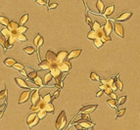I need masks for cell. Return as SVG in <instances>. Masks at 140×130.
<instances>
[{
	"mask_svg": "<svg viewBox=\"0 0 140 130\" xmlns=\"http://www.w3.org/2000/svg\"><path fill=\"white\" fill-rule=\"evenodd\" d=\"M67 125V115L65 114V111H62L58 115V117L56 119L55 126L57 130H63Z\"/></svg>",
	"mask_w": 140,
	"mask_h": 130,
	"instance_id": "6da1fadb",
	"label": "cell"
},
{
	"mask_svg": "<svg viewBox=\"0 0 140 130\" xmlns=\"http://www.w3.org/2000/svg\"><path fill=\"white\" fill-rule=\"evenodd\" d=\"M45 60H47L49 64L51 65V67H56V66H59V62H58V58H57V54L51 51V50H48L45 55Z\"/></svg>",
	"mask_w": 140,
	"mask_h": 130,
	"instance_id": "7a4b0ae2",
	"label": "cell"
},
{
	"mask_svg": "<svg viewBox=\"0 0 140 130\" xmlns=\"http://www.w3.org/2000/svg\"><path fill=\"white\" fill-rule=\"evenodd\" d=\"M97 107H98L97 105H85L79 110V114H88V115H90L97 109Z\"/></svg>",
	"mask_w": 140,
	"mask_h": 130,
	"instance_id": "3957f363",
	"label": "cell"
},
{
	"mask_svg": "<svg viewBox=\"0 0 140 130\" xmlns=\"http://www.w3.org/2000/svg\"><path fill=\"white\" fill-rule=\"evenodd\" d=\"M45 105H46V103H45L44 100L41 98L40 100L38 101L35 105H31V107H30V111H34V112H37V111H39L40 110H42V109L44 108Z\"/></svg>",
	"mask_w": 140,
	"mask_h": 130,
	"instance_id": "277c9868",
	"label": "cell"
},
{
	"mask_svg": "<svg viewBox=\"0 0 140 130\" xmlns=\"http://www.w3.org/2000/svg\"><path fill=\"white\" fill-rule=\"evenodd\" d=\"M59 67L62 72H68L72 69V64L69 60H67V61H64L59 64Z\"/></svg>",
	"mask_w": 140,
	"mask_h": 130,
	"instance_id": "5b68a950",
	"label": "cell"
},
{
	"mask_svg": "<svg viewBox=\"0 0 140 130\" xmlns=\"http://www.w3.org/2000/svg\"><path fill=\"white\" fill-rule=\"evenodd\" d=\"M114 27H115V32L118 34L120 37L123 38L125 37V30H123V26L119 24V22H116L114 24Z\"/></svg>",
	"mask_w": 140,
	"mask_h": 130,
	"instance_id": "8992f818",
	"label": "cell"
},
{
	"mask_svg": "<svg viewBox=\"0 0 140 130\" xmlns=\"http://www.w3.org/2000/svg\"><path fill=\"white\" fill-rule=\"evenodd\" d=\"M132 16V13L131 12H123L122 14L117 17L115 21H117V22H125V21H127L130 17Z\"/></svg>",
	"mask_w": 140,
	"mask_h": 130,
	"instance_id": "52a82bcc",
	"label": "cell"
},
{
	"mask_svg": "<svg viewBox=\"0 0 140 130\" xmlns=\"http://www.w3.org/2000/svg\"><path fill=\"white\" fill-rule=\"evenodd\" d=\"M68 56H69V54H68V52H67L66 50H64V49L60 50L59 52L57 53V58H58L59 64L64 62V61H66V60H68Z\"/></svg>",
	"mask_w": 140,
	"mask_h": 130,
	"instance_id": "ba28073f",
	"label": "cell"
},
{
	"mask_svg": "<svg viewBox=\"0 0 140 130\" xmlns=\"http://www.w3.org/2000/svg\"><path fill=\"white\" fill-rule=\"evenodd\" d=\"M15 82L16 84L19 86V87H21V88H24V89H30V86L28 84V82L26 80H24L23 78H20V77H15Z\"/></svg>",
	"mask_w": 140,
	"mask_h": 130,
	"instance_id": "9c48e42d",
	"label": "cell"
},
{
	"mask_svg": "<svg viewBox=\"0 0 140 130\" xmlns=\"http://www.w3.org/2000/svg\"><path fill=\"white\" fill-rule=\"evenodd\" d=\"M76 123L80 124L81 126H82V128H84V129H88V128L94 127V123H93L92 121H88V120H84V119L78 120V121H76Z\"/></svg>",
	"mask_w": 140,
	"mask_h": 130,
	"instance_id": "30bf717a",
	"label": "cell"
},
{
	"mask_svg": "<svg viewBox=\"0 0 140 130\" xmlns=\"http://www.w3.org/2000/svg\"><path fill=\"white\" fill-rule=\"evenodd\" d=\"M30 91H24V92L21 94V96H20V99H19V104H24V103H26V101L29 100V98H30Z\"/></svg>",
	"mask_w": 140,
	"mask_h": 130,
	"instance_id": "8fae6325",
	"label": "cell"
},
{
	"mask_svg": "<svg viewBox=\"0 0 140 130\" xmlns=\"http://www.w3.org/2000/svg\"><path fill=\"white\" fill-rule=\"evenodd\" d=\"M81 52H82V50H81V49H74V50H72V51L69 53V56H68V60L70 61V60H73V59H76V58H78V56L80 55Z\"/></svg>",
	"mask_w": 140,
	"mask_h": 130,
	"instance_id": "7c38bea8",
	"label": "cell"
},
{
	"mask_svg": "<svg viewBox=\"0 0 140 130\" xmlns=\"http://www.w3.org/2000/svg\"><path fill=\"white\" fill-rule=\"evenodd\" d=\"M103 29L105 30V33L107 34V35H110L112 30H113V25H112L111 20H107L106 21V24L103 26Z\"/></svg>",
	"mask_w": 140,
	"mask_h": 130,
	"instance_id": "4fadbf2b",
	"label": "cell"
},
{
	"mask_svg": "<svg viewBox=\"0 0 140 130\" xmlns=\"http://www.w3.org/2000/svg\"><path fill=\"white\" fill-rule=\"evenodd\" d=\"M40 99L41 98H40V96H39V90L33 91V93L31 94V97H30V100H31L33 105H35L38 101L40 100Z\"/></svg>",
	"mask_w": 140,
	"mask_h": 130,
	"instance_id": "5bb4252c",
	"label": "cell"
},
{
	"mask_svg": "<svg viewBox=\"0 0 140 130\" xmlns=\"http://www.w3.org/2000/svg\"><path fill=\"white\" fill-rule=\"evenodd\" d=\"M50 72L52 74L53 77L56 78L61 75V72H62V71H61V70H60L59 66H56V67H52L51 69H50Z\"/></svg>",
	"mask_w": 140,
	"mask_h": 130,
	"instance_id": "9a60e30c",
	"label": "cell"
},
{
	"mask_svg": "<svg viewBox=\"0 0 140 130\" xmlns=\"http://www.w3.org/2000/svg\"><path fill=\"white\" fill-rule=\"evenodd\" d=\"M115 11V5H110V6H108V7L105 8V11H104L103 15L105 17H109L111 16Z\"/></svg>",
	"mask_w": 140,
	"mask_h": 130,
	"instance_id": "2e32d148",
	"label": "cell"
},
{
	"mask_svg": "<svg viewBox=\"0 0 140 130\" xmlns=\"http://www.w3.org/2000/svg\"><path fill=\"white\" fill-rule=\"evenodd\" d=\"M38 67H40V70H49V69H51V65L49 64V62H48L47 60H43L42 62H40L39 63V65H38Z\"/></svg>",
	"mask_w": 140,
	"mask_h": 130,
	"instance_id": "e0dca14e",
	"label": "cell"
},
{
	"mask_svg": "<svg viewBox=\"0 0 140 130\" xmlns=\"http://www.w3.org/2000/svg\"><path fill=\"white\" fill-rule=\"evenodd\" d=\"M96 8H97V10H98V12H99L100 14L104 13V11H105V5H104L102 0H97V2H96Z\"/></svg>",
	"mask_w": 140,
	"mask_h": 130,
	"instance_id": "ac0fdd59",
	"label": "cell"
},
{
	"mask_svg": "<svg viewBox=\"0 0 140 130\" xmlns=\"http://www.w3.org/2000/svg\"><path fill=\"white\" fill-rule=\"evenodd\" d=\"M19 26H20V25H19L18 22L11 21V22H10V24L8 25L7 27H8V29H9L10 30H11L12 32H13V31H17V30H18Z\"/></svg>",
	"mask_w": 140,
	"mask_h": 130,
	"instance_id": "d6986e66",
	"label": "cell"
},
{
	"mask_svg": "<svg viewBox=\"0 0 140 130\" xmlns=\"http://www.w3.org/2000/svg\"><path fill=\"white\" fill-rule=\"evenodd\" d=\"M3 63L5 66H7V67H14V65H15L17 62H16V60H14L13 58H6V59L3 61Z\"/></svg>",
	"mask_w": 140,
	"mask_h": 130,
	"instance_id": "ffe728a7",
	"label": "cell"
},
{
	"mask_svg": "<svg viewBox=\"0 0 140 130\" xmlns=\"http://www.w3.org/2000/svg\"><path fill=\"white\" fill-rule=\"evenodd\" d=\"M12 33H14L16 35V37H17V41H22V42H24V41H26V36L25 35L24 33H20V32H18V31H13Z\"/></svg>",
	"mask_w": 140,
	"mask_h": 130,
	"instance_id": "44dd1931",
	"label": "cell"
},
{
	"mask_svg": "<svg viewBox=\"0 0 140 130\" xmlns=\"http://www.w3.org/2000/svg\"><path fill=\"white\" fill-rule=\"evenodd\" d=\"M87 38L88 39H92V40H94L96 38H99L98 33H97V30H90L88 32V34H87Z\"/></svg>",
	"mask_w": 140,
	"mask_h": 130,
	"instance_id": "7402d4cb",
	"label": "cell"
},
{
	"mask_svg": "<svg viewBox=\"0 0 140 130\" xmlns=\"http://www.w3.org/2000/svg\"><path fill=\"white\" fill-rule=\"evenodd\" d=\"M37 117V114L36 112H31L30 115H29V116H28V118H26V123H28V125L29 124H30V123L33 122V121H34V119Z\"/></svg>",
	"mask_w": 140,
	"mask_h": 130,
	"instance_id": "603a6c76",
	"label": "cell"
},
{
	"mask_svg": "<svg viewBox=\"0 0 140 130\" xmlns=\"http://www.w3.org/2000/svg\"><path fill=\"white\" fill-rule=\"evenodd\" d=\"M43 109H44L47 112H50V114H53L54 111H55V108H54V106H53L52 103H47V104L45 105V107Z\"/></svg>",
	"mask_w": 140,
	"mask_h": 130,
	"instance_id": "cb8c5ba5",
	"label": "cell"
},
{
	"mask_svg": "<svg viewBox=\"0 0 140 130\" xmlns=\"http://www.w3.org/2000/svg\"><path fill=\"white\" fill-rule=\"evenodd\" d=\"M93 44H94V46H95L96 48L100 49L104 45V42L101 38H96V39L93 40Z\"/></svg>",
	"mask_w": 140,
	"mask_h": 130,
	"instance_id": "d4e9b609",
	"label": "cell"
},
{
	"mask_svg": "<svg viewBox=\"0 0 140 130\" xmlns=\"http://www.w3.org/2000/svg\"><path fill=\"white\" fill-rule=\"evenodd\" d=\"M11 21H9V19L6 18V17H4V16H0V22H1V25L4 26H8V25L10 24Z\"/></svg>",
	"mask_w": 140,
	"mask_h": 130,
	"instance_id": "484cf974",
	"label": "cell"
},
{
	"mask_svg": "<svg viewBox=\"0 0 140 130\" xmlns=\"http://www.w3.org/2000/svg\"><path fill=\"white\" fill-rule=\"evenodd\" d=\"M23 50H24V52L26 53V54H28V55H33V54H34V52H35L34 48H33V47H31V46L25 47V48L23 49Z\"/></svg>",
	"mask_w": 140,
	"mask_h": 130,
	"instance_id": "4316f807",
	"label": "cell"
},
{
	"mask_svg": "<svg viewBox=\"0 0 140 130\" xmlns=\"http://www.w3.org/2000/svg\"><path fill=\"white\" fill-rule=\"evenodd\" d=\"M29 21V15L28 14H25V15H23L20 19V22H19V25L20 26H24L26 22Z\"/></svg>",
	"mask_w": 140,
	"mask_h": 130,
	"instance_id": "83f0119b",
	"label": "cell"
},
{
	"mask_svg": "<svg viewBox=\"0 0 140 130\" xmlns=\"http://www.w3.org/2000/svg\"><path fill=\"white\" fill-rule=\"evenodd\" d=\"M119 75L120 74H117L116 75V77H115V79H116V84H117V87H118V90H120V91H122V88H123V85H122V81L119 79Z\"/></svg>",
	"mask_w": 140,
	"mask_h": 130,
	"instance_id": "f1b7e54d",
	"label": "cell"
},
{
	"mask_svg": "<svg viewBox=\"0 0 140 130\" xmlns=\"http://www.w3.org/2000/svg\"><path fill=\"white\" fill-rule=\"evenodd\" d=\"M33 82L37 86H40V87L43 86V81H42V78H41L40 76H36L34 79H33Z\"/></svg>",
	"mask_w": 140,
	"mask_h": 130,
	"instance_id": "f546056e",
	"label": "cell"
},
{
	"mask_svg": "<svg viewBox=\"0 0 140 130\" xmlns=\"http://www.w3.org/2000/svg\"><path fill=\"white\" fill-rule=\"evenodd\" d=\"M107 104L110 106L112 109H117V100H114V99H108L107 100Z\"/></svg>",
	"mask_w": 140,
	"mask_h": 130,
	"instance_id": "4dcf8cb0",
	"label": "cell"
},
{
	"mask_svg": "<svg viewBox=\"0 0 140 130\" xmlns=\"http://www.w3.org/2000/svg\"><path fill=\"white\" fill-rule=\"evenodd\" d=\"M36 114H37V116H38L39 118H40V119H43V118L45 117V116L47 115L48 112H47L46 111H45L44 109H42V110H40L39 111H37Z\"/></svg>",
	"mask_w": 140,
	"mask_h": 130,
	"instance_id": "1f68e13d",
	"label": "cell"
},
{
	"mask_svg": "<svg viewBox=\"0 0 140 130\" xmlns=\"http://www.w3.org/2000/svg\"><path fill=\"white\" fill-rule=\"evenodd\" d=\"M1 34H3L6 38H8V37L12 34V31L9 30L8 27H5V29H3V30H1Z\"/></svg>",
	"mask_w": 140,
	"mask_h": 130,
	"instance_id": "d6a6232c",
	"label": "cell"
},
{
	"mask_svg": "<svg viewBox=\"0 0 140 130\" xmlns=\"http://www.w3.org/2000/svg\"><path fill=\"white\" fill-rule=\"evenodd\" d=\"M52 78H53V75H52V74L50 72V71L45 74V75H44V83H45V84H48L49 82L51 81Z\"/></svg>",
	"mask_w": 140,
	"mask_h": 130,
	"instance_id": "836d02e7",
	"label": "cell"
},
{
	"mask_svg": "<svg viewBox=\"0 0 140 130\" xmlns=\"http://www.w3.org/2000/svg\"><path fill=\"white\" fill-rule=\"evenodd\" d=\"M42 99L44 100V102L46 103V104H47V103H52V101H53V99H52V96H51V94H50V93L45 94Z\"/></svg>",
	"mask_w": 140,
	"mask_h": 130,
	"instance_id": "e575fe53",
	"label": "cell"
},
{
	"mask_svg": "<svg viewBox=\"0 0 140 130\" xmlns=\"http://www.w3.org/2000/svg\"><path fill=\"white\" fill-rule=\"evenodd\" d=\"M90 79L93 80V81H100V80H101L99 77V75H98L97 74H95L94 71L90 72Z\"/></svg>",
	"mask_w": 140,
	"mask_h": 130,
	"instance_id": "d590c367",
	"label": "cell"
},
{
	"mask_svg": "<svg viewBox=\"0 0 140 130\" xmlns=\"http://www.w3.org/2000/svg\"><path fill=\"white\" fill-rule=\"evenodd\" d=\"M13 69H15V70H17V71H23V70L25 69V66H24L23 64L16 63L15 65H14V67H13Z\"/></svg>",
	"mask_w": 140,
	"mask_h": 130,
	"instance_id": "8d00e7d4",
	"label": "cell"
},
{
	"mask_svg": "<svg viewBox=\"0 0 140 130\" xmlns=\"http://www.w3.org/2000/svg\"><path fill=\"white\" fill-rule=\"evenodd\" d=\"M0 43H1V45L3 46L4 48L6 47V44H7V38L4 36L3 34L0 35Z\"/></svg>",
	"mask_w": 140,
	"mask_h": 130,
	"instance_id": "74e56055",
	"label": "cell"
},
{
	"mask_svg": "<svg viewBox=\"0 0 140 130\" xmlns=\"http://www.w3.org/2000/svg\"><path fill=\"white\" fill-rule=\"evenodd\" d=\"M37 76V71H31L30 74H28V77L30 78V79H34V78Z\"/></svg>",
	"mask_w": 140,
	"mask_h": 130,
	"instance_id": "f35d334b",
	"label": "cell"
},
{
	"mask_svg": "<svg viewBox=\"0 0 140 130\" xmlns=\"http://www.w3.org/2000/svg\"><path fill=\"white\" fill-rule=\"evenodd\" d=\"M92 30H100L102 26H101V25H100L99 22H97V21H95V22H93V24H92Z\"/></svg>",
	"mask_w": 140,
	"mask_h": 130,
	"instance_id": "ab89813d",
	"label": "cell"
},
{
	"mask_svg": "<svg viewBox=\"0 0 140 130\" xmlns=\"http://www.w3.org/2000/svg\"><path fill=\"white\" fill-rule=\"evenodd\" d=\"M39 120H40V118H39V117H38V116H37L36 118L34 119V121H33V122L30 123V124H29V127H30V129H31V128H33V127L36 126L37 124H38V122H39Z\"/></svg>",
	"mask_w": 140,
	"mask_h": 130,
	"instance_id": "60d3db41",
	"label": "cell"
},
{
	"mask_svg": "<svg viewBox=\"0 0 140 130\" xmlns=\"http://www.w3.org/2000/svg\"><path fill=\"white\" fill-rule=\"evenodd\" d=\"M6 98H7V90L4 89L0 93V99H1V101H3V100H5Z\"/></svg>",
	"mask_w": 140,
	"mask_h": 130,
	"instance_id": "b9f144b4",
	"label": "cell"
},
{
	"mask_svg": "<svg viewBox=\"0 0 140 130\" xmlns=\"http://www.w3.org/2000/svg\"><path fill=\"white\" fill-rule=\"evenodd\" d=\"M104 91H105V93H106L107 95H110L111 93L113 92L114 90H113V88H112V87H111L109 84H107V85H106V87H105V89H104Z\"/></svg>",
	"mask_w": 140,
	"mask_h": 130,
	"instance_id": "7bdbcfd3",
	"label": "cell"
},
{
	"mask_svg": "<svg viewBox=\"0 0 140 130\" xmlns=\"http://www.w3.org/2000/svg\"><path fill=\"white\" fill-rule=\"evenodd\" d=\"M26 30H28V27L25 26H19V29H18V32H20V33H25Z\"/></svg>",
	"mask_w": 140,
	"mask_h": 130,
	"instance_id": "ee69618b",
	"label": "cell"
},
{
	"mask_svg": "<svg viewBox=\"0 0 140 130\" xmlns=\"http://www.w3.org/2000/svg\"><path fill=\"white\" fill-rule=\"evenodd\" d=\"M125 101H126V96H122L118 100V105L119 106H122V105H123L125 103Z\"/></svg>",
	"mask_w": 140,
	"mask_h": 130,
	"instance_id": "f6af8a7d",
	"label": "cell"
},
{
	"mask_svg": "<svg viewBox=\"0 0 140 130\" xmlns=\"http://www.w3.org/2000/svg\"><path fill=\"white\" fill-rule=\"evenodd\" d=\"M41 39V36L39 33L36 34V36L34 37V39H33V44L35 45V46H37V44H38V42H39V40Z\"/></svg>",
	"mask_w": 140,
	"mask_h": 130,
	"instance_id": "bcb514c9",
	"label": "cell"
},
{
	"mask_svg": "<svg viewBox=\"0 0 140 130\" xmlns=\"http://www.w3.org/2000/svg\"><path fill=\"white\" fill-rule=\"evenodd\" d=\"M81 119H84V120H88V121H91V118H90V115L88 114H81Z\"/></svg>",
	"mask_w": 140,
	"mask_h": 130,
	"instance_id": "7dc6e473",
	"label": "cell"
},
{
	"mask_svg": "<svg viewBox=\"0 0 140 130\" xmlns=\"http://www.w3.org/2000/svg\"><path fill=\"white\" fill-rule=\"evenodd\" d=\"M85 22H86V24H87V25H88V26H92V20H91V19H90V17H89L88 15H87V14H86V15H85Z\"/></svg>",
	"mask_w": 140,
	"mask_h": 130,
	"instance_id": "c3c4849f",
	"label": "cell"
},
{
	"mask_svg": "<svg viewBox=\"0 0 140 130\" xmlns=\"http://www.w3.org/2000/svg\"><path fill=\"white\" fill-rule=\"evenodd\" d=\"M102 40H103V42L105 43V42H109V41H112V38L110 37V35H107V34H105L102 38H101Z\"/></svg>",
	"mask_w": 140,
	"mask_h": 130,
	"instance_id": "681fc988",
	"label": "cell"
},
{
	"mask_svg": "<svg viewBox=\"0 0 140 130\" xmlns=\"http://www.w3.org/2000/svg\"><path fill=\"white\" fill-rule=\"evenodd\" d=\"M125 109H122V110H120V111H118V114H117V118L122 117V115H125Z\"/></svg>",
	"mask_w": 140,
	"mask_h": 130,
	"instance_id": "f907efd6",
	"label": "cell"
},
{
	"mask_svg": "<svg viewBox=\"0 0 140 130\" xmlns=\"http://www.w3.org/2000/svg\"><path fill=\"white\" fill-rule=\"evenodd\" d=\"M59 95H60V89H57L55 91V93L53 94V96H52V99H53V100H56V99H57V98L59 97Z\"/></svg>",
	"mask_w": 140,
	"mask_h": 130,
	"instance_id": "816d5d0a",
	"label": "cell"
},
{
	"mask_svg": "<svg viewBox=\"0 0 140 130\" xmlns=\"http://www.w3.org/2000/svg\"><path fill=\"white\" fill-rule=\"evenodd\" d=\"M57 6H58V4L57 3H50L49 5H48V9H49V10L55 9V8H57Z\"/></svg>",
	"mask_w": 140,
	"mask_h": 130,
	"instance_id": "f5cc1de1",
	"label": "cell"
},
{
	"mask_svg": "<svg viewBox=\"0 0 140 130\" xmlns=\"http://www.w3.org/2000/svg\"><path fill=\"white\" fill-rule=\"evenodd\" d=\"M36 3L39 4V5L45 6V5H47V1H46V0H36Z\"/></svg>",
	"mask_w": 140,
	"mask_h": 130,
	"instance_id": "db71d44e",
	"label": "cell"
},
{
	"mask_svg": "<svg viewBox=\"0 0 140 130\" xmlns=\"http://www.w3.org/2000/svg\"><path fill=\"white\" fill-rule=\"evenodd\" d=\"M43 43H44V39H43V38H42V37H41V39L40 40H39V42H38V44H37V49H39L41 47V46H42V45H43Z\"/></svg>",
	"mask_w": 140,
	"mask_h": 130,
	"instance_id": "11a10c76",
	"label": "cell"
},
{
	"mask_svg": "<svg viewBox=\"0 0 140 130\" xmlns=\"http://www.w3.org/2000/svg\"><path fill=\"white\" fill-rule=\"evenodd\" d=\"M104 93H105V91H104V90H100L99 89V91L96 93V97H97V98H99V97H101L102 95H103Z\"/></svg>",
	"mask_w": 140,
	"mask_h": 130,
	"instance_id": "9f6ffc18",
	"label": "cell"
},
{
	"mask_svg": "<svg viewBox=\"0 0 140 130\" xmlns=\"http://www.w3.org/2000/svg\"><path fill=\"white\" fill-rule=\"evenodd\" d=\"M74 128H76L77 130H82L83 129L82 126H81L80 124H78V123H76V124H74Z\"/></svg>",
	"mask_w": 140,
	"mask_h": 130,
	"instance_id": "6f0895ef",
	"label": "cell"
},
{
	"mask_svg": "<svg viewBox=\"0 0 140 130\" xmlns=\"http://www.w3.org/2000/svg\"><path fill=\"white\" fill-rule=\"evenodd\" d=\"M110 97L112 98V99H114V100H119L118 97H117V95H116V94H115L114 92L111 93V94H110Z\"/></svg>",
	"mask_w": 140,
	"mask_h": 130,
	"instance_id": "680465c9",
	"label": "cell"
},
{
	"mask_svg": "<svg viewBox=\"0 0 140 130\" xmlns=\"http://www.w3.org/2000/svg\"><path fill=\"white\" fill-rule=\"evenodd\" d=\"M20 74H23L24 76H26V77H28V74H26V71H25V70H23V71H20Z\"/></svg>",
	"mask_w": 140,
	"mask_h": 130,
	"instance_id": "91938a15",
	"label": "cell"
},
{
	"mask_svg": "<svg viewBox=\"0 0 140 130\" xmlns=\"http://www.w3.org/2000/svg\"><path fill=\"white\" fill-rule=\"evenodd\" d=\"M100 82H101L102 84H108V80H105V79H101Z\"/></svg>",
	"mask_w": 140,
	"mask_h": 130,
	"instance_id": "94428289",
	"label": "cell"
},
{
	"mask_svg": "<svg viewBox=\"0 0 140 130\" xmlns=\"http://www.w3.org/2000/svg\"><path fill=\"white\" fill-rule=\"evenodd\" d=\"M86 130H93V127H91V128H88V129H86Z\"/></svg>",
	"mask_w": 140,
	"mask_h": 130,
	"instance_id": "6125c7cd",
	"label": "cell"
}]
</instances>
